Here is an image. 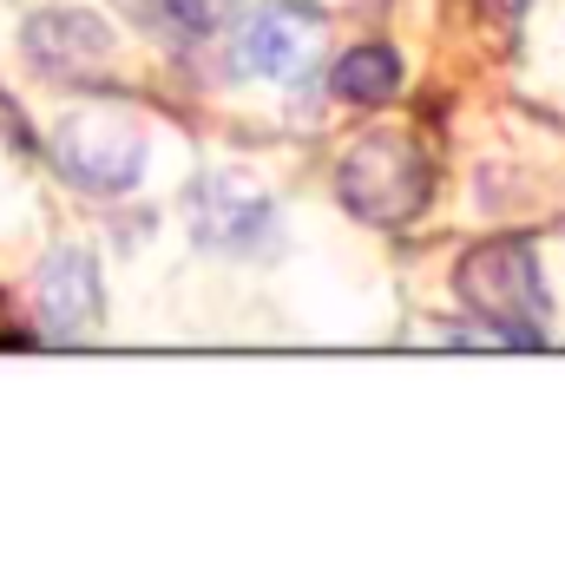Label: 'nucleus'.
Returning a JSON list of instances; mask_svg holds the SVG:
<instances>
[{
    "instance_id": "obj_5",
    "label": "nucleus",
    "mask_w": 565,
    "mask_h": 565,
    "mask_svg": "<svg viewBox=\"0 0 565 565\" xmlns=\"http://www.w3.org/2000/svg\"><path fill=\"white\" fill-rule=\"evenodd\" d=\"M145 132L119 126V119H99V113H79L53 132V164L73 191L86 198H126L145 184Z\"/></svg>"
},
{
    "instance_id": "obj_10",
    "label": "nucleus",
    "mask_w": 565,
    "mask_h": 565,
    "mask_svg": "<svg viewBox=\"0 0 565 565\" xmlns=\"http://www.w3.org/2000/svg\"><path fill=\"white\" fill-rule=\"evenodd\" d=\"M493 7H520V0H493Z\"/></svg>"
},
{
    "instance_id": "obj_9",
    "label": "nucleus",
    "mask_w": 565,
    "mask_h": 565,
    "mask_svg": "<svg viewBox=\"0 0 565 565\" xmlns=\"http://www.w3.org/2000/svg\"><path fill=\"white\" fill-rule=\"evenodd\" d=\"M231 13H237V0H151V7H145V20H151L171 46H198V40H211Z\"/></svg>"
},
{
    "instance_id": "obj_6",
    "label": "nucleus",
    "mask_w": 565,
    "mask_h": 565,
    "mask_svg": "<svg viewBox=\"0 0 565 565\" xmlns=\"http://www.w3.org/2000/svg\"><path fill=\"white\" fill-rule=\"evenodd\" d=\"M26 60L53 79H86L93 66H106L113 53V26L99 13H79V7H53V13H33L26 33H20Z\"/></svg>"
},
{
    "instance_id": "obj_8",
    "label": "nucleus",
    "mask_w": 565,
    "mask_h": 565,
    "mask_svg": "<svg viewBox=\"0 0 565 565\" xmlns=\"http://www.w3.org/2000/svg\"><path fill=\"white\" fill-rule=\"evenodd\" d=\"M329 93H335L342 106H388V99L402 93V53L382 46V40L349 46V53L329 66Z\"/></svg>"
},
{
    "instance_id": "obj_3",
    "label": "nucleus",
    "mask_w": 565,
    "mask_h": 565,
    "mask_svg": "<svg viewBox=\"0 0 565 565\" xmlns=\"http://www.w3.org/2000/svg\"><path fill=\"white\" fill-rule=\"evenodd\" d=\"M322 26L329 20L309 0H257L224 40V73L244 86L250 79H296L302 86V73L322 53Z\"/></svg>"
},
{
    "instance_id": "obj_4",
    "label": "nucleus",
    "mask_w": 565,
    "mask_h": 565,
    "mask_svg": "<svg viewBox=\"0 0 565 565\" xmlns=\"http://www.w3.org/2000/svg\"><path fill=\"white\" fill-rule=\"evenodd\" d=\"M184 217H191V244L211 250V257H270L282 244V217H277V198L257 191L250 178L237 171H211L191 184L184 198Z\"/></svg>"
},
{
    "instance_id": "obj_1",
    "label": "nucleus",
    "mask_w": 565,
    "mask_h": 565,
    "mask_svg": "<svg viewBox=\"0 0 565 565\" xmlns=\"http://www.w3.org/2000/svg\"><path fill=\"white\" fill-rule=\"evenodd\" d=\"M454 289H460V302L487 322V335L500 342V349H540L546 342V277H540V257H533V244H513V237H500V244H480V250H467L460 264H454Z\"/></svg>"
},
{
    "instance_id": "obj_2",
    "label": "nucleus",
    "mask_w": 565,
    "mask_h": 565,
    "mask_svg": "<svg viewBox=\"0 0 565 565\" xmlns=\"http://www.w3.org/2000/svg\"><path fill=\"white\" fill-rule=\"evenodd\" d=\"M434 191V164L408 132H362L335 164V198L362 224H408Z\"/></svg>"
},
{
    "instance_id": "obj_7",
    "label": "nucleus",
    "mask_w": 565,
    "mask_h": 565,
    "mask_svg": "<svg viewBox=\"0 0 565 565\" xmlns=\"http://www.w3.org/2000/svg\"><path fill=\"white\" fill-rule=\"evenodd\" d=\"M99 322V264L79 244H60L40 264V329L53 342H79Z\"/></svg>"
}]
</instances>
